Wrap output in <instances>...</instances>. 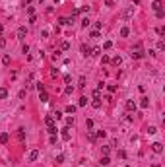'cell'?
I'll list each match as a JSON object with an SVG mask.
<instances>
[{
    "mask_svg": "<svg viewBox=\"0 0 165 167\" xmlns=\"http://www.w3.org/2000/svg\"><path fill=\"white\" fill-rule=\"evenodd\" d=\"M132 16H134V4H132V6H126V8L121 12V18H122V20H130Z\"/></svg>",
    "mask_w": 165,
    "mask_h": 167,
    "instance_id": "6da1fadb",
    "label": "cell"
},
{
    "mask_svg": "<svg viewBox=\"0 0 165 167\" xmlns=\"http://www.w3.org/2000/svg\"><path fill=\"white\" fill-rule=\"evenodd\" d=\"M152 150L155 152V154H161V152H163V146H161L159 142H153V144H152Z\"/></svg>",
    "mask_w": 165,
    "mask_h": 167,
    "instance_id": "7a4b0ae2",
    "label": "cell"
},
{
    "mask_svg": "<svg viewBox=\"0 0 165 167\" xmlns=\"http://www.w3.org/2000/svg\"><path fill=\"white\" fill-rule=\"evenodd\" d=\"M126 111H136V101H132V99H128V101H126Z\"/></svg>",
    "mask_w": 165,
    "mask_h": 167,
    "instance_id": "3957f363",
    "label": "cell"
},
{
    "mask_svg": "<svg viewBox=\"0 0 165 167\" xmlns=\"http://www.w3.org/2000/svg\"><path fill=\"white\" fill-rule=\"evenodd\" d=\"M37 157H39V150H31L29 152V161H35Z\"/></svg>",
    "mask_w": 165,
    "mask_h": 167,
    "instance_id": "277c9868",
    "label": "cell"
},
{
    "mask_svg": "<svg viewBox=\"0 0 165 167\" xmlns=\"http://www.w3.org/2000/svg\"><path fill=\"white\" fill-rule=\"evenodd\" d=\"M45 123H47V126H54V117H52V115L45 117Z\"/></svg>",
    "mask_w": 165,
    "mask_h": 167,
    "instance_id": "5b68a950",
    "label": "cell"
},
{
    "mask_svg": "<svg viewBox=\"0 0 165 167\" xmlns=\"http://www.w3.org/2000/svg\"><path fill=\"white\" fill-rule=\"evenodd\" d=\"M8 140H10V136L6 132H2V134H0V144H8Z\"/></svg>",
    "mask_w": 165,
    "mask_h": 167,
    "instance_id": "8992f818",
    "label": "cell"
},
{
    "mask_svg": "<svg viewBox=\"0 0 165 167\" xmlns=\"http://www.w3.org/2000/svg\"><path fill=\"white\" fill-rule=\"evenodd\" d=\"M25 33H27V29H25V27H20V29H17V33H16V35L20 37V39H23V37H25Z\"/></svg>",
    "mask_w": 165,
    "mask_h": 167,
    "instance_id": "52a82bcc",
    "label": "cell"
},
{
    "mask_svg": "<svg viewBox=\"0 0 165 167\" xmlns=\"http://www.w3.org/2000/svg\"><path fill=\"white\" fill-rule=\"evenodd\" d=\"M140 105H142V109H148V107H150V99H148V97H142Z\"/></svg>",
    "mask_w": 165,
    "mask_h": 167,
    "instance_id": "ba28073f",
    "label": "cell"
},
{
    "mask_svg": "<svg viewBox=\"0 0 165 167\" xmlns=\"http://www.w3.org/2000/svg\"><path fill=\"white\" fill-rule=\"evenodd\" d=\"M161 6H163V4H161V0H155V2L152 4V8L155 10V12H159V10H161Z\"/></svg>",
    "mask_w": 165,
    "mask_h": 167,
    "instance_id": "9c48e42d",
    "label": "cell"
},
{
    "mask_svg": "<svg viewBox=\"0 0 165 167\" xmlns=\"http://www.w3.org/2000/svg\"><path fill=\"white\" fill-rule=\"evenodd\" d=\"M89 54H91V57H99V54H101V49H99V47L91 49V51H89Z\"/></svg>",
    "mask_w": 165,
    "mask_h": 167,
    "instance_id": "30bf717a",
    "label": "cell"
},
{
    "mask_svg": "<svg viewBox=\"0 0 165 167\" xmlns=\"http://www.w3.org/2000/svg\"><path fill=\"white\" fill-rule=\"evenodd\" d=\"M60 136H62V140H70V132H68V128H64V130L60 132Z\"/></svg>",
    "mask_w": 165,
    "mask_h": 167,
    "instance_id": "8fae6325",
    "label": "cell"
},
{
    "mask_svg": "<svg viewBox=\"0 0 165 167\" xmlns=\"http://www.w3.org/2000/svg\"><path fill=\"white\" fill-rule=\"evenodd\" d=\"M91 107H93V109H99V107H101V99H97V97H95V99L91 101Z\"/></svg>",
    "mask_w": 165,
    "mask_h": 167,
    "instance_id": "7c38bea8",
    "label": "cell"
},
{
    "mask_svg": "<svg viewBox=\"0 0 165 167\" xmlns=\"http://www.w3.org/2000/svg\"><path fill=\"white\" fill-rule=\"evenodd\" d=\"M130 54H132V58H142V57H144V53H142V51H132Z\"/></svg>",
    "mask_w": 165,
    "mask_h": 167,
    "instance_id": "4fadbf2b",
    "label": "cell"
},
{
    "mask_svg": "<svg viewBox=\"0 0 165 167\" xmlns=\"http://www.w3.org/2000/svg\"><path fill=\"white\" fill-rule=\"evenodd\" d=\"M8 97V89L6 88H0V99H6Z\"/></svg>",
    "mask_w": 165,
    "mask_h": 167,
    "instance_id": "5bb4252c",
    "label": "cell"
},
{
    "mask_svg": "<svg viewBox=\"0 0 165 167\" xmlns=\"http://www.w3.org/2000/svg\"><path fill=\"white\" fill-rule=\"evenodd\" d=\"M89 51H91V49L87 47V45H82V54H84V57H87V54H89Z\"/></svg>",
    "mask_w": 165,
    "mask_h": 167,
    "instance_id": "9a60e30c",
    "label": "cell"
},
{
    "mask_svg": "<svg viewBox=\"0 0 165 167\" xmlns=\"http://www.w3.org/2000/svg\"><path fill=\"white\" fill-rule=\"evenodd\" d=\"M99 163H101V165H105V167H107L109 163H111V159H109L107 155H103V157H101V161H99Z\"/></svg>",
    "mask_w": 165,
    "mask_h": 167,
    "instance_id": "2e32d148",
    "label": "cell"
},
{
    "mask_svg": "<svg viewBox=\"0 0 165 167\" xmlns=\"http://www.w3.org/2000/svg\"><path fill=\"white\" fill-rule=\"evenodd\" d=\"M78 86H80V88H86V76H80V80H78Z\"/></svg>",
    "mask_w": 165,
    "mask_h": 167,
    "instance_id": "e0dca14e",
    "label": "cell"
},
{
    "mask_svg": "<svg viewBox=\"0 0 165 167\" xmlns=\"http://www.w3.org/2000/svg\"><path fill=\"white\" fill-rule=\"evenodd\" d=\"M87 138H89V140H91V142H95V138H97V134H95V132H93V130H89V132H87Z\"/></svg>",
    "mask_w": 165,
    "mask_h": 167,
    "instance_id": "ac0fdd59",
    "label": "cell"
},
{
    "mask_svg": "<svg viewBox=\"0 0 165 167\" xmlns=\"http://www.w3.org/2000/svg\"><path fill=\"white\" fill-rule=\"evenodd\" d=\"M128 33H130L128 27H122V29H121V37H128Z\"/></svg>",
    "mask_w": 165,
    "mask_h": 167,
    "instance_id": "d6986e66",
    "label": "cell"
},
{
    "mask_svg": "<svg viewBox=\"0 0 165 167\" xmlns=\"http://www.w3.org/2000/svg\"><path fill=\"white\" fill-rule=\"evenodd\" d=\"M17 138H20V140H23V138H25V132H23V128H17Z\"/></svg>",
    "mask_w": 165,
    "mask_h": 167,
    "instance_id": "ffe728a7",
    "label": "cell"
},
{
    "mask_svg": "<svg viewBox=\"0 0 165 167\" xmlns=\"http://www.w3.org/2000/svg\"><path fill=\"white\" fill-rule=\"evenodd\" d=\"M60 23H62V25H70L72 20H70V18H60Z\"/></svg>",
    "mask_w": 165,
    "mask_h": 167,
    "instance_id": "44dd1931",
    "label": "cell"
},
{
    "mask_svg": "<svg viewBox=\"0 0 165 167\" xmlns=\"http://www.w3.org/2000/svg\"><path fill=\"white\" fill-rule=\"evenodd\" d=\"M113 64H115V66H121V64H122V58H121V57H115V58H113Z\"/></svg>",
    "mask_w": 165,
    "mask_h": 167,
    "instance_id": "7402d4cb",
    "label": "cell"
},
{
    "mask_svg": "<svg viewBox=\"0 0 165 167\" xmlns=\"http://www.w3.org/2000/svg\"><path fill=\"white\" fill-rule=\"evenodd\" d=\"M111 47H113V41H105V43H103V49H105V51H109Z\"/></svg>",
    "mask_w": 165,
    "mask_h": 167,
    "instance_id": "603a6c76",
    "label": "cell"
},
{
    "mask_svg": "<svg viewBox=\"0 0 165 167\" xmlns=\"http://www.w3.org/2000/svg\"><path fill=\"white\" fill-rule=\"evenodd\" d=\"M60 49H62V51H68V49H70V43H68V41H62Z\"/></svg>",
    "mask_w": 165,
    "mask_h": 167,
    "instance_id": "cb8c5ba5",
    "label": "cell"
},
{
    "mask_svg": "<svg viewBox=\"0 0 165 167\" xmlns=\"http://www.w3.org/2000/svg\"><path fill=\"white\" fill-rule=\"evenodd\" d=\"M39 97H41V101H43V103H47V101H49V95H47L45 91H41V95H39Z\"/></svg>",
    "mask_w": 165,
    "mask_h": 167,
    "instance_id": "d4e9b609",
    "label": "cell"
},
{
    "mask_svg": "<svg viewBox=\"0 0 165 167\" xmlns=\"http://www.w3.org/2000/svg\"><path fill=\"white\" fill-rule=\"evenodd\" d=\"M89 37H91V39H99L101 35H99V31L95 29V31H91V35H89Z\"/></svg>",
    "mask_w": 165,
    "mask_h": 167,
    "instance_id": "484cf974",
    "label": "cell"
},
{
    "mask_svg": "<svg viewBox=\"0 0 165 167\" xmlns=\"http://www.w3.org/2000/svg\"><path fill=\"white\" fill-rule=\"evenodd\" d=\"M49 134L54 136V134H57V126H49Z\"/></svg>",
    "mask_w": 165,
    "mask_h": 167,
    "instance_id": "4316f807",
    "label": "cell"
},
{
    "mask_svg": "<svg viewBox=\"0 0 165 167\" xmlns=\"http://www.w3.org/2000/svg\"><path fill=\"white\" fill-rule=\"evenodd\" d=\"M66 113H76V107L74 105H68V107H66Z\"/></svg>",
    "mask_w": 165,
    "mask_h": 167,
    "instance_id": "83f0119b",
    "label": "cell"
},
{
    "mask_svg": "<svg viewBox=\"0 0 165 167\" xmlns=\"http://www.w3.org/2000/svg\"><path fill=\"white\" fill-rule=\"evenodd\" d=\"M62 161H64V155L58 154V155H57V163H62Z\"/></svg>",
    "mask_w": 165,
    "mask_h": 167,
    "instance_id": "f1b7e54d",
    "label": "cell"
},
{
    "mask_svg": "<svg viewBox=\"0 0 165 167\" xmlns=\"http://www.w3.org/2000/svg\"><path fill=\"white\" fill-rule=\"evenodd\" d=\"M66 124H68V126H74V119H72V117H70V119H66Z\"/></svg>",
    "mask_w": 165,
    "mask_h": 167,
    "instance_id": "f546056e",
    "label": "cell"
},
{
    "mask_svg": "<svg viewBox=\"0 0 165 167\" xmlns=\"http://www.w3.org/2000/svg\"><path fill=\"white\" fill-rule=\"evenodd\" d=\"M87 103V97H82V99H80V107H84Z\"/></svg>",
    "mask_w": 165,
    "mask_h": 167,
    "instance_id": "4dcf8cb0",
    "label": "cell"
},
{
    "mask_svg": "<svg viewBox=\"0 0 165 167\" xmlns=\"http://www.w3.org/2000/svg\"><path fill=\"white\" fill-rule=\"evenodd\" d=\"M155 130H157L155 126H150V128H148V134H155Z\"/></svg>",
    "mask_w": 165,
    "mask_h": 167,
    "instance_id": "1f68e13d",
    "label": "cell"
},
{
    "mask_svg": "<svg viewBox=\"0 0 165 167\" xmlns=\"http://www.w3.org/2000/svg\"><path fill=\"white\" fill-rule=\"evenodd\" d=\"M157 49H159V51H163V49H165V43H163V41H159V43H157Z\"/></svg>",
    "mask_w": 165,
    "mask_h": 167,
    "instance_id": "d6a6232c",
    "label": "cell"
},
{
    "mask_svg": "<svg viewBox=\"0 0 165 167\" xmlns=\"http://www.w3.org/2000/svg\"><path fill=\"white\" fill-rule=\"evenodd\" d=\"M2 62H4V64H6V66H8V64H10V57H8V54H6V57H4V58H2Z\"/></svg>",
    "mask_w": 165,
    "mask_h": 167,
    "instance_id": "836d02e7",
    "label": "cell"
},
{
    "mask_svg": "<svg viewBox=\"0 0 165 167\" xmlns=\"http://www.w3.org/2000/svg\"><path fill=\"white\" fill-rule=\"evenodd\" d=\"M86 126H87V128H91V126H93V120L87 119V120H86Z\"/></svg>",
    "mask_w": 165,
    "mask_h": 167,
    "instance_id": "e575fe53",
    "label": "cell"
},
{
    "mask_svg": "<svg viewBox=\"0 0 165 167\" xmlns=\"http://www.w3.org/2000/svg\"><path fill=\"white\" fill-rule=\"evenodd\" d=\"M64 91H66V93H68V95H70V93L74 91V88H72V86H68V88H66V89H64Z\"/></svg>",
    "mask_w": 165,
    "mask_h": 167,
    "instance_id": "d590c367",
    "label": "cell"
},
{
    "mask_svg": "<svg viewBox=\"0 0 165 167\" xmlns=\"http://www.w3.org/2000/svg\"><path fill=\"white\" fill-rule=\"evenodd\" d=\"M82 25H84V27H87V25H89V20H87V18H86V20H82Z\"/></svg>",
    "mask_w": 165,
    "mask_h": 167,
    "instance_id": "8d00e7d4",
    "label": "cell"
},
{
    "mask_svg": "<svg viewBox=\"0 0 165 167\" xmlns=\"http://www.w3.org/2000/svg\"><path fill=\"white\" fill-rule=\"evenodd\" d=\"M101 62H103V64H107V62H109V57H107V54H103V58H101Z\"/></svg>",
    "mask_w": 165,
    "mask_h": 167,
    "instance_id": "74e56055",
    "label": "cell"
},
{
    "mask_svg": "<svg viewBox=\"0 0 165 167\" xmlns=\"http://www.w3.org/2000/svg\"><path fill=\"white\" fill-rule=\"evenodd\" d=\"M115 4V0H105V6H113Z\"/></svg>",
    "mask_w": 165,
    "mask_h": 167,
    "instance_id": "f35d334b",
    "label": "cell"
},
{
    "mask_svg": "<svg viewBox=\"0 0 165 167\" xmlns=\"http://www.w3.org/2000/svg\"><path fill=\"white\" fill-rule=\"evenodd\" d=\"M4 45H6V39H4V37H0V47H4Z\"/></svg>",
    "mask_w": 165,
    "mask_h": 167,
    "instance_id": "ab89813d",
    "label": "cell"
},
{
    "mask_svg": "<svg viewBox=\"0 0 165 167\" xmlns=\"http://www.w3.org/2000/svg\"><path fill=\"white\" fill-rule=\"evenodd\" d=\"M2 29H4V27H2V23H0V33H2Z\"/></svg>",
    "mask_w": 165,
    "mask_h": 167,
    "instance_id": "60d3db41",
    "label": "cell"
},
{
    "mask_svg": "<svg viewBox=\"0 0 165 167\" xmlns=\"http://www.w3.org/2000/svg\"><path fill=\"white\" fill-rule=\"evenodd\" d=\"M58 2H60V0H54V4H58Z\"/></svg>",
    "mask_w": 165,
    "mask_h": 167,
    "instance_id": "b9f144b4",
    "label": "cell"
},
{
    "mask_svg": "<svg viewBox=\"0 0 165 167\" xmlns=\"http://www.w3.org/2000/svg\"><path fill=\"white\" fill-rule=\"evenodd\" d=\"M126 167H128V165H126Z\"/></svg>",
    "mask_w": 165,
    "mask_h": 167,
    "instance_id": "7bdbcfd3",
    "label": "cell"
}]
</instances>
